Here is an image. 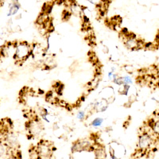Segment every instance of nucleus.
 I'll use <instances>...</instances> for the list:
<instances>
[{
  "label": "nucleus",
  "instance_id": "f257e3e1",
  "mask_svg": "<svg viewBox=\"0 0 159 159\" xmlns=\"http://www.w3.org/2000/svg\"><path fill=\"white\" fill-rule=\"evenodd\" d=\"M32 56V45L28 42H16L13 59L18 65H22Z\"/></svg>",
  "mask_w": 159,
  "mask_h": 159
},
{
  "label": "nucleus",
  "instance_id": "9b49d317",
  "mask_svg": "<svg viewBox=\"0 0 159 159\" xmlns=\"http://www.w3.org/2000/svg\"><path fill=\"white\" fill-rule=\"evenodd\" d=\"M101 49L104 54H108L109 52H110V49H109V48L107 47V45H104V44H103V45H102Z\"/></svg>",
  "mask_w": 159,
  "mask_h": 159
},
{
  "label": "nucleus",
  "instance_id": "9d476101",
  "mask_svg": "<svg viewBox=\"0 0 159 159\" xmlns=\"http://www.w3.org/2000/svg\"><path fill=\"white\" fill-rule=\"evenodd\" d=\"M112 83L115 84H116L117 86H121V85L123 84V76H120V75H119V76H118L117 78H116V79L114 80H112Z\"/></svg>",
  "mask_w": 159,
  "mask_h": 159
},
{
  "label": "nucleus",
  "instance_id": "1a4fd4ad",
  "mask_svg": "<svg viewBox=\"0 0 159 159\" xmlns=\"http://www.w3.org/2000/svg\"><path fill=\"white\" fill-rule=\"evenodd\" d=\"M123 84H127V85H132L133 84V80L130 77L129 75H125L123 76Z\"/></svg>",
  "mask_w": 159,
  "mask_h": 159
},
{
  "label": "nucleus",
  "instance_id": "20e7f679",
  "mask_svg": "<svg viewBox=\"0 0 159 159\" xmlns=\"http://www.w3.org/2000/svg\"><path fill=\"white\" fill-rule=\"evenodd\" d=\"M109 103L107 100L103 99H99L96 102L92 103L91 111H96L97 113H103L107 110L109 107Z\"/></svg>",
  "mask_w": 159,
  "mask_h": 159
},
{
  "label": "nucleus",
  "instance_id": "423d86ee",
  "mask_svg": "<svg viewBox=\"0 0 159 159\" xmlns=\"http://www.w3.org/2000/svg\"><path fill=\"white\" fill-rule=\"evenodd\" d=\"M104 120L105 119L102 117L95 118V119H93V120H92V122H91V127H94V128H99V127H101L102 124H103V122H104Z\"/></svg>",
  "mask_w": 159,
  "mask_h": 159
},
{
  "label": "nucleus",
  "instance_id": "39448f33",
  "mask_svg": "<svg viewBox=\"0 0 159 159\" xmlns=\"http://www.w3.org/2000/svg\"><path fill=\"white\" fill-rule=\"evenodd\" d=\"M10 150H11L7 146V144L2 139H0V157H4L10 154Z\"/></svg>",
  "mask_w": 159,
  "mask_h": 159
},
{
  "label": "nucleus",
  "instance_id": "f03ea898",
  "mask_svg": "<svg viewBox=\"0 0 159 159\" xmlns=\"http://www.w3.org/2000/svg\"><path fill=\"white\" fill-rule=\"evenodd\" d=\"M109 154L111 159H122L126 155V148L121 143L111 142L109 144Z\"/></svg>",
  "mask_w": 159,
  "mask_h": 159
},
{
  "label": "nucleus",
  "instance_id": "6e6552de",
  "mask_svg": "<svg viewBox=\"0 0 159 159\" xmlns=\"http://www.w3.org/2000/svg\"><path fill=\"white\" fill-rule=\"evenodd\" d=\"M76 118L80 121H84L87 119V114L84 111H79L76 114Z\"/></svg>",
  "mask_w": 159,
  "mask_h": 159
},
{
  "label": "nucleus",
  "instance_id": "7ed1b4c3",
  "mask_svg": "<svg viewBox=\"0 0 159 159\" xmlns=\"http://www.w3.org/2000/svg\"><path fill=\"white\" fill-rule=\"evenodd\" d=\"M99 99L107 100L109 104L113 103L116 99V92H115L114 88L112 86H105L99 93Z\"/></svg>",
  "mask_w": 159,
  "mask_h": 159
},
{
  "label": "nucleus",
  "instance_id": "0eeeda50",
  "mask_svg": "<svg viewBox=\"0 0 159 159\" xmlns=\"http://www.w3.org/2000/svg\"><path fill=\"white\" fill-rule=\"evenodd\" d=\"M5 159H22V157H21V154H20V151H17V150H12V151H11V155L8 156L7 157H6Z\"/></svg>",
  "mask_w": 159,
  "mask_h": 159
}]
</instances>
